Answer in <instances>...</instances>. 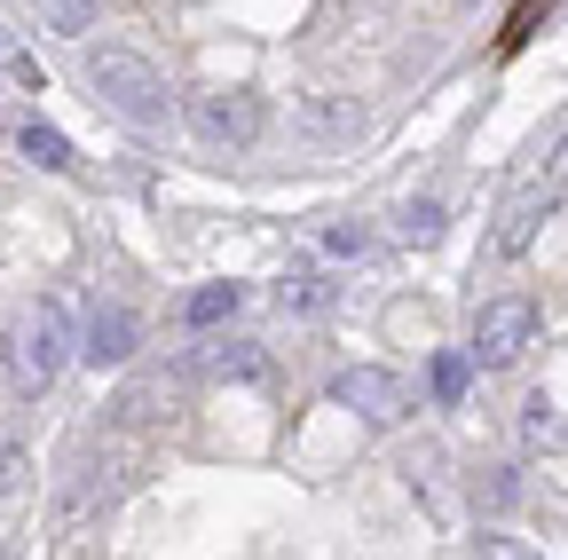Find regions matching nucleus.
I'll return each instance as SVG.
<instances>
[{
  "mask_svg": "<svg viewBox=\"0 0 568 560\" xmlns=\"http://www.w3.org/2000/svg\"><path fill=\"white\" fill-rule=\"evenodd\" d=\"M71 356H80V339H71V308H63L55 293L32 301V308L9 324V379H17L24 395H48Z\"/></svg>",
  "mask_w": 568,
  "mask_h": 560,
  "instance_id": "obj_1",
  "label": "nucleus"
},
{
  "mask_svg": "<svg viewBox=\"0 0 568 560\" xmlns=\"http://www.w3.org/2000/svg\"><path fill=\"white\" fill-rule=\"evenodd\" d=\"M88 88L126 119V126H166V72L134 48H88Z\"/></svg>",
  "mask_w": 568,
  "mask_h": 560,
  "instance_id": "obj_2",
  "label": "nucleus"
},
{
  "mask_svg": "<svg viewBox=\"0 0 568 560\" xmlns=\"http://www.w3.org/2000/svg\"><path fill=\"white\" fill-rule=\"evenodd\" d=\"M529 339H537V301L497 293V301L474 308V347H466V364L506 371V364H521V347H529Z\"/></svg>",
  "mask_w": 568,
  "mask_h": 560,
  "instance_id": "obj_3",
  "label": "nucleus"
},
{
  "mask_svg": "<svg viewBox=\"0 0 568 560\" xmlns=\"http://www.w3.org/2000/svg\"><path fill=\"white\" fill-rule=\"evenodd\" d=\"M190 126H197V143H213V151H245L261 134V95L253 88H213V95L190 103Z\"/></svg>",
  "mask_w": 568,
  "mask_h": 560,
  "instance_id": "obj_4",
  "label": "nucleus"
},
{
  "mask_svg": "<svg viewBox=\"0 0 568 560\" xmlns=\"http://www.w3.org/2000/svg\"><path fill=\"white\" fill-rule=\"evenodd\" d=\"M332 403H339V410H355V418H372V427H387V418H403V410H410V387H403L387 364H355V371H339V379H332Z\"/></svg>",
  "mask_w": 568,
  "mask_h": 560,
  "instance_id": "obj_5",
  "label": "nucleus"
},
{
  "mask_svg": "<svg viewBox=\"0 0 568 560\" xmlns=\"http://www.w3.org/2000/svg\"><path fill=\"white\" fill-rule=\"evenodd\" d=\"M134 339H142V324H134V308H119V301H103L95 316H88V339H80V356L103 371V364H126L134 356Z\"/></svg>",
  "mask_w": 568,
  "mask_h": 560,
  "instance_id": "obj_6",
  "label": "nucleus"
},
{
  "mask_svg": "<svg viewBox=\"0 0 568 560\" xmlns=\"http://www.w3.org/2000/svg\"><path fill=\"white\" fill-rule=\"evenodd\" d=\"M552 214V197H521L514 214H506V230H497V261H514V253H529V237H537V222Z\"/></svg>",
  "mask_w": 568,
  "mask_h": 560,
  "instance_id": "obj_7",
  "label": "nucleus"
},
{
  "mask_svg": "<svg viewBox=\"0 0 568 560\" xmlns=\"http://www.w3.org/2000/svg\"><path fill=\"white\" fill-rule=\"evenodd\" d=\"M17 143H24V159H32V166H48V174H71V166H80V159H71V143H63L55 126H40V119L17 134Z\"/></svg>",
  "mask_w": 568,
  "mask_h": 560,
  "instance_id": "obj_8",
  "label": "nucleus"
},
{
  "mask_svg": "<svg viewBox=\"0 0 568 560\" xmlns=\"http://www.w3.org/2000/svg\"><path fill=\"white\" fill-rule=\"evenodd\" d=\"M237 301H245L237 285H205V293H190V301H182V324H190V332H205V324L237 316Z\"/></svg>",
  "mask_w": 568,
  "mask_h": 560,
  "instance_id": "obj_9",
  "label": "nucleus"
},
{
  "mask_svg": "<svg viewBox=\"0 0 568 560\" xmlns=\"http://www.w3.org/2000/svg\"><path fill=\"white\" fill-rule=\"evenodd\" d=\"M443 222H450V214H443V197H410V205H403V222H395V237H403V245H435Z\"/></svg>",
  "mask_w": 568,
  "mask_h": 560,
  "instance_id": "obj_10",
  "label": "nucleus"
},
{
  "mask_svg": "<svg viewBox=\"0 0 568 560\" xmlns=\"http://www.w3.org/2000/svg\"><path fill=\"white\" fill-rule=\"evenodd\" d=\"M197 371H213V379H261V371H268V356H261V347H205Z\"/></svg>",
  "mask_w": 568,
  "mask_h": 560,
  "instance_id": "obj_11",
  "label": "nucleus"
},
{
  "mask_svg": "<svg viewBox=\"0 0 568 560\" xmlns=\"http://www.w3.org/2000/svg\"><path fill=\"white\" fill-rule=\"evenodd\" d=\"M537 17H552V0H514L506 32H497V55H521V48H529V32H537Z\"/></svg>",
  "mask_w": 568,
  "mask_h": 560,
  "instance_id": "obj_12",
  "label": "nucleus"
},
{
  "mask_svg": "<svg viewBox=\"0 0 568 560\" xmlns=\"http://www.w3.org/2000/svg\"><path fill=\"white\" fill-rule=\"evenodd\" d=\"M32 9H40V24H48V32H88L103 0H32Z\"/></svg>",
  "mask_w": 568,
  "mask_h": 560,
  "instance_id": "obj_13",
  "label": "nucleus"
},
{
  "mask_svg": "<svg viewBox=\"0 0 568 560\" xmlns=\"http://www.w3.org/2000/svg\"><path fill=\"white\" fill-rule=\"evenodd\" d=\"M324 301H332L324 276H308V268H301V276H284V308H293V316H316Z\"/></svg>",
  "mask_w": 568,
  "mask_h": 560,
  "instance_id": "obj_14",
  "label": "nucleus"
},
{
  "mask_svg": "<svg viewBox=\"0 0 568 560\" xmlns=\"http://www.w3.org/2000/svg\"><path fill=\"white\" fill-rule=\"evenodd\" d=\"M466 379H474V364H466V356H435V403H458V395H466Z\"/></svg>",
  "mask_w": 568,
  "mask_h": 560,
  "instance_id": "obj_15",
  "label": "nucleus"
},
{
  "mask_svg": "<svg viewBox=\"0 0 568 560\" xmlns=\"http://www.w3.org/2000/svg\"><path fill=\"white\" fill-rule=\"evenodd\" d=\"M301 126H316V134H355V126H364V111H332V103H308V111H301Z\"/></svg>",
  "mask_w": 568,
  "mask_h": 560,
  "instance_id": "obj_16",
  "label": "nucleus"
},
{
  "mask_svg": "<svg viewBox=\"0 0 568 560\" xmlns=\"http://www.w3.org/2000/svg\"><path fill=\"white\" fill-rule=\"evenodd\" d=\"M324 245H332V253H355V261H364V253H372V230H364V222H332V230H324Z\"/></svg>",
  "mask_w": 568,
  "mask_h": 560,
  "instance_id": "obj_17",
  "label": "nucleus"
},
{
  "mask_svg": "<svg viewBox=\"0 0 568 560\" xmlns=\"http://www.w3.org/2000/svg\"><path fill=\"white\" fill-rule=\"evenodd\" d=\"M521 435H529V442H560V418H552V403H545V395H529V418H521Z\"/></svg>",
  "mask_w": 568,
  "mask_h": 560,
  "instance_id": "obj_18",
  "label": "nucleus"
},
{
  "mask_svg": "<svg viewBox=\"0 0 568 560\" xmlns=\"http://www.w3.org/2000/svg\"><path fill=\"white\" fill-rule=\"evenodd\" d=\"M481 560H537V552L514 544V537H481Z\"/></svg>",
  "mask_w": 568,
  "mask_h": 560,
  "instance_id": "obj_19",
  "label": "nucleus"
},
{
  "mask_svg": "<svg viewBox=\"0 0 568 560\" xmlns=\"http://www.w3.org/2000/svg\"><path fill=\"white\" fill-rule=\"evenodd\" d=\"M552 197H568V134H560V151H552Z\"/></svg>",
  "mask_w": 568,
  "mask_h": 560,
  "instance_id": "obj_20",
  "label": "nucleus"
}]
</instances>
